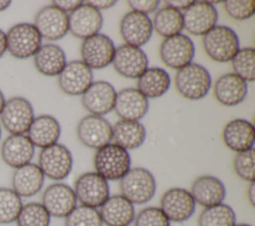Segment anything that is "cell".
<instances>
[{"instance_id": "33", "label": "cell", "mask_w": 255, "mask_h": 226, "mask_svg": "<svg viewBox=\"0 0 255 226\" xmlns=\"http://www.w3.org/2000/svg\"><path fill=\"white\" fill-rule=\"evenodd\" d=\"M236 214L233 208L225 203L203 208L197 218L198 226H234Z\"/></svg>"}, {"instance_id": "45", "label": "cell", "mask_w": 255, "mask_h": 226, "mask_svg": "<svg viewBox=\"0 0 255 226\" xmlns=\"http://www.w3.org/2000/svg\"><path fill=\"white\" fill-rule=\"evenodd\" d=\"M246 196L249 204L254 207L255 205V182H249V185L246 190Z\"/></svg>"}, {"instance_id": "32", "label": "cell", "mask_w": 255, "mask_h": 226, "mask_svg": "<svg viewBox=\"0 0 255 226\" xmlns=\"http://www.w3.org/2000/svg\"><path fill=\"white\" fill-rule=\"evenodd\" d=\"M151 22L153 30L164 39L180 34L183 30L182 13L167 6L156 10Z\"/></svg>"}, {"instance_id": "2", "label": "cell", "mask_w": 255, "mask_h": 226, "mask_svg": "<svg viewBox=\"0 0 255 226\" xmlns=\"http://www.w3.org/2000/svg\"><path fill=\"white\" fill-rule=\"evenodd\" d=\"M174 86L178 94L184 99L198 101L210 91L212 79L205 67L197 63H190L176 71Z\"/></svg>"}, {"instance_id": "20", "label": "cell", "mask_w": 255, "mask_h": 226, "mask_svg": "<svg viewBox=\"0 0 255 226\" xmlns=\"http://www.w3.org/2000/svg\"><path fill=\"white\" fill-rule=\"evenodd\" d=\"M69 32L76 38L87 39L102 29L104 18L100 11L83 1V4L68 14Z\"/></svg>"}, {"instance_id": "37", "label": "cell", "mask_w": 255, "mask_h": 226, "mask_svg": "<svg viewBox=\"0 0 255 226\" xmlns=\"http://www.w3.org/2000/svg\"><path fill=\"white\" fill-rule=\"evenodd\" d=\"M99 210L96 208L77 205L65 218V226H103Z\"/></svg>"}, {"instance_id": "39", "label": "cell", "mask_w": 255, "mask_h": 226, "mask_svg": "<svg viewBox=\"0 0 255 226\" xmlns=\"http://www.w3.org/2000/svg\"><path fill=\"white\" fill-rule=\"evenodd\" d=\"M133 226H170V221L159 207L148 206L139 210L133 219Z\"/></svg>"}, {"instance_id": "11", "label": "cell", "mask_w": 255, "mask_h": 226, "mask_svg": "<svg viewBox=\"0 0 255 226\" xmlns=\"http://www.w3.org/2000/svg\"><path fill=\"white\" fill-rule=\"evenodd\" d=\"M115 52L113 40L101 33L83 40L80 48L81 61L91 70H101L111 65Z\"/></svg>"}, {"instance_id": "27", "label": "cell", "mask_w": 255, "mask_h": 226, "mask_svg": "<svg viewBox=\"0 0 255 226\" xmlns=\"http://www.w3.org/2000/svg\"><path fill=\"white\" fill-rule=\"evenodd\" d=\"M45 176L36 163H28L16 168L12 174V189L22 197H32L40 192L44 185Z\"/></svg>"}, {"instance_id": "23", "label": "cell", "mask_w": 255, "mask_h": 226, "mask_svg": "<svg viewBox=\"0 0 255 226\" xmlns=\"http://www.w3.org/2000/svg\"><path fill=\"white\" fill-rule=\"evenodd\" d=\"M99 213L106 226H128L135 216L134 205L121 194L110 195Z\"/></svg>"}, {"instance_id": "18", "label": "cell", "mask_w": 255, "mask_h": 226, "mask_svg": "<svg viewBox=\"0 0 255 226\" xmlns=\"http://www.w3.org/2000/svg\"><path fill=\"white\" fill-rule=\"evenodd\" d=\"M93 70L80 60H74L65 66L58 76L61 91L68 96H82L92 85Z\"/></svg>"}, {"instance_id": "15", "label": "cell", "mask_w": 255, "mask_h": 226, "mask_svg": "<svg viewBox=\"0 0 255 226\" xmlns=\"http://www.w3.org/2000/svg\"><path fill=\"white\" fill-rule=\"evenodd\" d=\"M152 33V22L148 15L130 10L120 21V34L127 45L140 48L149 41Z\"/></svg>"}, {"instance_id": "22", "label": "cell", "mask_w": 255, "mask_h": 226, "mask_svg": "<svg viewBox=\"0 0 255 226\" xmlns=\"http://www.w3.org/2000/svg\"><path fill=\"white\" fill-rule=\"evenodd\" d=\"M148 100L135 88L117 92L114 111L120 119L137 120L144 117L148 111Z\"/></svg>"}, {"instance_id": "1", "label": "cell", "mask_w": 255, "mask_h": 226, "mask_svg": "<svg viewBox=\"0 0 255 226\" xmlns=\"http://www.w3.org/2000/svg\"><path fill=\"white\" fill-rule=\"evenodd\" d=\"M93 163L95 172L108 181L120 180L131 168L129 152L114 142L97 149Z\"/></svg>"}, {"instance_id": "9", "label": "cell", "mask_w": 255, "mask_h": 226, "mask_svg": "<svg viewBox=\"0 0 255 226\" xmlns=\"http://www.w3.org/2000/svg\"><path fill=\"white\" fill-rule=\"evenodd\" d=\"M159 208L170 222L182 223L192 217L196 203L189 190L181 187H171L162 193Z\"/></svg>"}, {"instance_id": "46", "label": "cell", "mask_w": 255, "mask_h": 226, "mask_svg": "<svg viewBox=\"0 0 255 226\" xmlns=\"http://www.w3.org/2000/svg\"><path fill=\"white\" fill-rule=\"evenodd\" d=\"M7 51V45H6V33L0 29V58L4 55V53Z\"/></svg>"}, {"instance_id": "24", "label": "cell", "mask_w": 255, "mask_h": 226, "mask_svg": "<svg viewBox=\"0 0 255 226\" xmlns=\"http://www.w3.org/2000/svg\"><path fill=\"white\" fill-rule=\"evenodd\" d=\"M222 140L227 148L236 153L253 148L255 129L252 122L244 118L228 121L222 129Z\"/></svg>"}, {"instance_id": "10", "label": "cell", "mask_w": 255, "mask_h": 226, "mask_svg": "<svg viewBox=\"0 0 255 226\" xmlns=\"http://www.w3.org/2000/svg\"><path fill=\"white\" fill-rule=\"evenodd\" d=\"M194 55L193 41L182 33L163 39L159 46L161 62L173 70H179L192 63Z\"/></svg>"}, {"instance_id": "6", "label": "cell", "mask_w": 255, "mask_h": 226, "mask_svg": "<svg viewBox=\"0 0 255 226\" xmlns=\"http://www.w3.org/2000/svg\"><path fill=\"white\" fill-rule=\"evenodd\" d=\"M73 155L61 143H55L42 148L38 157V166L45 177L52 180H63L69 176L73 169Z\"/></svg>"}, {"instance_id": "38", "label": "cell", "mask_w": 255, "mask_h": 226, "mask_svg": "<svg viewBox=\"0 0 255 226\" xmlns=\"http://www.w3.org/2000/svg\"><path fill=\"white\" fill-rule=\"evenodd\" d=\"M233 170L244 181L253 182L255 180V151L253 148L235 154Z\"/></svg>"}, {"instance_id": "8", "label": "cell", "mask_w": 255, "mask_h": 226, "mask_svg": "<svg viewBox=\"0 0 255 226\" xmlns=\"http://www.w3.org/2000/svg\"><path fill=\"white\" fill-rule=\"evenodd\" d=\"M34 118L33 107L23 97L7 100L0 113L1 123L10 134H25Z\"/></svg>"}, {"instance_id": "16", "label": "cell", "mask_w": 255, "mask_h": 226, "mask_svg": "<svg viewBox=\"0 0 255 226\" xmlns=\"http://www.w3.org/2000/svg\"><path fill=\"white\" fill-rule=\"evenodd\" d=\"M34 26L42 39L48 41L60 40L69 32L68 14L52 4L44 6L35 16Z\"/></svg>"}, {"instance_id": "49", "label": "cell", "mask_w": 255, "mask_h": 226, "mask_svg": "<svg viewBox=\"0 0 255 226\" xmlns=\"http://www.w3.org/2000/svg\"><path fill=\"white\" fill-rule=\"evenodd\" d=\"M234 226H252V225L247 224V223H236Z\"/></svg>"}, {"instance_id": "4", "label": "cell", "mask_w": 255, "mask_h": 226, "mask_svg": "<svg viewBox=\"0 0 255 226\" xmlns=\"http://www.w3.org/2000/svg\"><path fill=\"white\" fill-rule=\"evenodd\" d=\"M202 47L205 54L214 62H230L240 49V41L233 29L216 25L202 36Z\"/></svg>"}, {"instance_id": "13", "label": "cell", "mask_w": 255, "mask_h": 226, "mask_svg": "<svg viewBox=\"0 0 255 226\" xmlns=\"http://www.w3.org/2000/svg\"><path fill=\"white\" fill-rule=\"evenodd\" d=\"M183 30L192 36H204L216 26L218 12L208 1H194L182 12Z\"/></svg>"}, {"instance_id": "7", "label": "cell", "mask_w": 255, "mask_h": 226, "mask_svg": "<svg viewBox=\"0 0 255 226\" xmlns=\"http://www.w3.org/2000/svg\"><path fill=\"white\" fill-rule=\"evenodd\" d=\"M74 192L80 205L91 208H100L109 198V181L95 171L81 174L75 181Z\"/></svg>"}, {"instance_id": "29", "label": "cell", "mask_w": 255, "mask_h": 226, "mask_svg": "<svg viewBox=\"0 0 255 226\" xmlns=\"http://www.w3.org/2000/svg\"><path fill=\"white\" fill-rule=\"evenodd\" d=\"M145 137L146 130L140 121L119 119L112 125V140L128 151L140 147Z\"/></svg>"}, {"instance_id": "31", "label": "cell", "mask_w": 255, "mask_h": 226, "mask_svg": "<svg viewBox=\"0 0 255 226\" xmlns=\"http://www.w3.org/2000/svg\"><path fill=\"white\" fill-rule=\"evenodd\" d=\"M170 77L167 71L158 67L147 68L136 79V89L148 100L163 96L170 87Z\"/></svg>"}, {"instance_id": "26", "label": "cell", "mask_w": 255, "mask_h": 226, "mask_svg": "<svg viewBox=\"0 0 255 226\" xmlns=\"http://www.w3.org/2000/svg\"><path fill=\"white\" fill-rule=\"evenodd\" d=\"M35 146L25 134H10L1 145V157L10 167L16 169L31 162Z\"/></svg>"}, {"instance_id": "17", "label": "cell", "mask_w": 255, "mask_h": 226, "mask_svg": "<svg viewBox=\"0 0 255 226\" xmlns=\"http://www.w3.org/2000/svg\"><path fill=\"white\" fill-rule=\"evenodd\" d=\"M112 65L122 77L137 79L148 68V59L141 48L124 44L116 48Z\"/></svg>"}, {"instance_id": "40", "label": "cell", "mask_w": 255, "mask_h": 226, "mask_svg": "<svg viewBox=\"0 0 255 226\" xmlns=\"http://www.w3.org/2000/svg\"><path fill=\"white\" fill-rule=\"evenodd\" d=\"M226 14L233 20L244 21L254 15L255 2L253 0L222 1Z\"/></svg>"}, {"instance_id": "12", "label": "cell", "mask_w": 255, "mask_h": 226, "mask_svg": "<svg viewBox=\"0 0 255 226\" xmlns=\"http://www.w3.org/2000/svg\"><path fill=\"white\" fill-rule=\"evenodd\" d=\"M76 132L79 140L91 149L97 150L112 141V124L104 116H83L77 124Z\"/></svg>"}, {"instance_id": "19", "label": "cell", "mask_w": 255, "mask_h": 226, "mask_svg": "<svg viewBox=\"0 0 255 226\" xmlns=\"http://www.w3.org/2000/svg\"><path fill=\"white\" fill-rule=\"evenodd\" d=\"M117 92L106 81H96L81 97L83 108L90 114L103 116L114 110Z\"/></svg>"}, {"instance_id": "50", "label": "cell", "mask_w": 255, "mask_h": 226, "mask_svg": "<svg viewBox=\"0 0 255 226\" xmlns=\"http://www.w3.org/2000/svg\"><path fill=\"white\" fill-rule=\"evenodd\" d=\"M0 138H1V127H0Z\"/></svg>"}, {"instance_id": "28", "label": "cell", "mask_w": 255, "mask_h": 226, "mask_svg": "<svg viewBox=\"0 0 255 226\" xmlns=\"http://www.w3.org/2000/svg\"><path fill=\"white\" fill-rule=\"evenodd\" d=\"M26 133L34 146L45 148L58 142L61 125L53 115L41 114L35 116Z\"/></svg>"}, {"instance_id": "41", "label": "cell", "mask_w": 255, "mask_h": 226, "mask_svg": "<svg viewBox=\"0 0 255 226\" xmlns=\"http://www.w3.org/2000/svg\"><path fill=\"white\" fill-rule=\"evenodd\" d=\"M127 4L129 6L131 11L138 12L141 14H149L155 12L158 8L160 1L158 0H128Z\"/></svg>"}, {"instance_id": "48", "label": "cell", "mask_w": 255, "mask_h": 226, "mask_svg": "<svg viewBox=\"0 0 255 226\" xmlns=\"http://www.w3.org/2000/svg\"><path fill=\"white\" fill-rule=\"evenodd\" d=\"M5 102H6L5 97H4L3 93L0 91V113H1V112H2V110H3V107H4V105H5Z\"/></svg>"}, {"instance_id": "14", "label": "cell", "mask_w": 255, "mask_h": 226, "mask_svg": "<svg viewBox=\"0 0 255 226\" xmlns=\"http://www.w3.org/2000/svg\"><path fill=\"white\" fill-rule=\"evenodd\" d=\"M41 203L51 217L66 218L77 206L78 201L71 186L55 182L44 190Z\"/></svg>"}, {"instance_id": "47", "label": "cell", "mask_w": 255, "mask_h": 226, "mask_svg": "<svg viewBox=\"0 0 255 226\" xmlns=\"http://www.w3.org/2000/svg\"><path fill=\"white\" fill-rule=\"evenodd\" d=\"M11 4V1L9 0H0V12L6 10Z\"/></svg>"}, {"instance_id": "3", "label": "cell", "mask_w": 255, "mask_h": 226, "mask_svg": "<svg viewBox=\"0 0 255 226\" xmlns=\"http://www.w3.org/2000/svg\"><path fill=\"white\" fill-rule=\"evenodd\" d=\"M119 181L120 194L133 205L147 203L156 191L155 178L144 167H131Z\"/></svg>"}, {"instance_id": "5", "label": "cell", "mask_w": 255, "mask_h": 226, "mask_svg": "<svg viewBox=\"0 0 255 226\" xmlns=\"http://www.w3.org/2000/svg\"><path fill=\"white\" fill-rule=\"evenodd\" d=\"M6 45L9 54L16 59L33 57L42 46V37L31 23H18L6 33Z\"/></svg>"}, {"instance_id": "21", "label": "cell", "mask_w": 255, "mask_h": 226, "mask_svg": "<svg viewBox=\"0 0 255 226\" xmlns=\"http://www.w3.org/2000/svg\"><path fill=\"white\" fill-rule=\"evenodd\" d=\"M196 204L206 208L223 203L226 196L224 183L213 175H200L196 177L189 190Z\"/></svg>"}, {"instance_id": "42", "label": "cell", "mask_w": 255, "mask_h": 226, "mask_svg": "<svg viewBox=\"0 0 255 226\" xmlns=\"http://www.w3.org/2000/svg\"><path fill=\"white\" fill-rule=\"evenodd\" d=\"M83 4V1L81 0H55L52 1V5L60 9L61 11L65 13H71L74 10H76L79 6Z\"/></svg>"}, {"instance_id": "25", "label": "cell", "mask_w": 255, "mask_h": 226, "mask_svg": "<svg viewBox=\"0 0 255 226\" xmlns=\"http://www.w3.org/2000/svg\"><path fill=\"white\" fill-rule=\"evenodd\" d=\"M248 93L247 83L233 73L220 76L213 85V96L225 107H234L244 101Z\"/></svg>"}, {"instance_id": "30", "label": "cell", "mask_w": 255, "mask_h": 226, "mask_svg": "<svg viewBox=\"0 0 255 226\" xmlns=\"http://www.w3.org/2000/svg\"><path fill=\"white\" fill-rule=\"evenodd\" d=\"M33 57L36 70L46 77H58L67 65L64 50L52 43L42 45Z\"/></svg>"}, {"instance_id": "36", "label": "cell", "mask_w": 255, "mask_h": 226, "mask_svg": "<svg viewBox=\"0 0 255 226\" xmlns=\"http://www.w3.org/2000/svg\"><path fill=\"white\" fill-rule=\"evenodd\" d=\"M15 222L17 226H49L51 216L42 203L29 202L23 204Z\"/></svg>"}, {"instance_id": "43", "label": "cell", "mask_w": 255, "mask_h": 226, "mask_svg": "<svg viewBox=\"0 0 255 226\" xmlns=\"http://www.w3.org/2000/svg\"><path fill=\"white\" fill-rule=\"evenodd\" d=\"M194 1H191V0H167V1H164V4H165V6L170 7L172 9H175V10L182 13Z\"/></svg>"}, {"instance_id": "44", "label": "cell", "mask_w": 255, "mask_h": 226, "mask_svg": "<svg viewBox=\"0 0 255 226\" xmlns=\"http://www.w3.org/2000/svg\"><path fill=\"white\" fill-rule=\"evenodd\" d=\"M85 2L100 12L102 10H107V9L115 6V4L117 3V1H115V0H88Z\"/></svg>"}, {"instance_id": "35", "label": "cell", "mask_w": 255, "mask_h": 226, "mask_svg": "<svg viewBox=\"0 0 255 226\" xmlns=\"http://www.w3.org/2000/svg\"><path fill=\"white\" fill-rule=\"evenodd\" d=\"M22 206V198L12 188L0 187V224L15 222Z\"/></svg>"}, {"instance_id": "34", "label": "cell", "mask_w": 255, "mask_h": 226, "mask_svg": "<svg viewBox=\"0 0 255 226\" xmlns=\"http://www.w3.org/2000/svg\"><path fill=\"white\" fill-rule=\"evenodd\" d=\"M233 74L246 83L255 79V50L251 47L240 48L230 61Z\"/></svg>"}]
</instances>
